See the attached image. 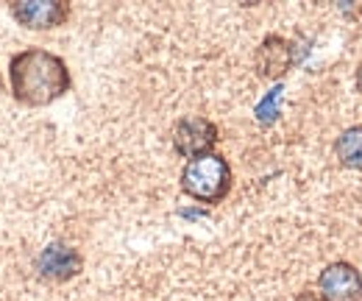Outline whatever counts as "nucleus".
I'll return each mask as SVG.
<instances>
[{
  "label": "nucleus",
  "instance_id": "f257e3e1",
  "mask_svg": "<svg viewBox=\"0 0 362 301\" xmlns=\"http://www.w3.org/2000/svg\"><path fill=\"white\" fill-rule=\"evenodd\" d=\"M8 86L23 106H50L70 92L73 76L62 56L45 47H23L8 59Z\"/></svg>",
  "mask_w": 362,
  "mask_h": 301
},
{
  "label": "nucleus",
  "instance_id": "f03ea898",
  "mask_svg": "<svg viewBox=\"0 0 362 301\" xmlns=\"http://www.w3.org/2000/svg\"><path fill=\"white\" fill-rule=\"evenodd\" d=\"M231 165L226 157L221 154H204L195 159H187L184 171H181V190L198 201V204H221L231 193Z\"/></svg>",
  "mask_w": 362,
  "mask_h": 301
},
{
  "label": "nucleus",
  "instance_id": "7ed1b4c3",
  "mask_svg": "<svg viewBox=\"0 0 362 301\" xmlns=\"http://www.w3.org/2000/svg\"><path fill=\"white\" fill-rule=\"evenodd\" d=\"M8 14L17 25L28 31H50L70 20V0H17L8 3Z\"/></svg>",
  "mask_w": 362,
  "mask_h": 301
},
{
  "label": "nucleus",
  "instance_id": "20e7f679",
  "mask_svg": "<svg viewBox=\"0 0 362 301\" xmlns=\"http://www.w3.org/2000/svg\"><path fill=\"white\" fill-rule=\"evenodd\" d=\"M221 140V129L201 115H187L181 118L173 129V148L184 159H195L204 154H212V148Z\"/></svg>",
  "mask_w": 362,
  "mask_h": 301
},
{
  "label": "nucleus",
  "instance_id": "39448f33",
  "mask_svg": "<svg viewBox=\"0 0 362 301\" xmlns=\"http://www.w3.org/2000/svg\"><path fill=\"white\" fill-rule=\"evenodd\" d=\"M320 301H362V273L346 259L326 265L317 276Z\"/></svg>",
  "mask_w": 362,
  "mask_h": 301
},
{
  "label": "nucleus",
  "instance_id": "423d86ee",
  "mask_svg": "<svg viewBox=\"0 0 362 301\" xmlns=\"http://www.w3.org/2000/svg\"><path fill=\"white\" fill-rule=\"evenodd\" d=\"M84 257L67 243H50L37 257V273L47 282H70L81 273Z\"/></svg>",
  "mask_w": 362,
  "mask_h": 301
},
{
  "label": "nucleus",
  "instance_id": "0eeeda50",
  "mask_svg": "<svg viewBox=\"0 0 362 301\" xmlns=\"http://www.w3.org/2000/svg\"><path fill=\"white\" fill-rule=\"evenodd\" d=\"M296 64V50L293 42L279 37V34H268L259 47H257V73L268 81H279L287 76V70Z\"/></svg>",
  "mask_w": 362,
  "mask_h": 301
},
{
  "label": "nucleus",
  "instance_id": "6e6552de",
  "mask_svg": "<svg viewBox=\"0 0 362 301\" xmlns=\"http://www.w3.org/2000/svg\"><path fill=\"white\" fill-rule=\"evenodd\" d=\"M334 157L340 159L343 168L362 171V123L346 129L334 140Z\"/></svg>",
  "mask_w": 362,
  "mask_h": 301
},
{
  "label": "nucleus",
  "instance_id": "1a4fd4ad",
  "mask_svg": "<svg viewBox=\"0 0 362 301\" xmlns=\"http://www.w3.org/2000/svg\"><path fill=\"white\" fill-rule=\"evenodd\" d=\"M281 98H284V86L281 84L271 86V89L262 95V101H259L257 109H254V118H257L259 126H273V123L279 120V115H281Z\"/></svg>",
  "mask_w": 362,
  "mask_h": 301
},
{
  "label": "nucleus",
  "instance_id": "9d476101",
  "mask_svg": "<svg viewBox=\"0 0 362 301\" xmlns=\"http://www.w3.org/2000/svg\"><path fill=\"white\" fill-rule=\"evenodd\" d=\"M293 301H320L317 299V293H310V290H304V293H298Z\"/></svg>",
  "mask_w": 362,
  "mask_h": 301
},
{
  "label": "nucleus",
  "instance_id": "9b49d317",
  "mask_svg": "<svg viewBox=\"0 0 362 301\" xmlns=\"http://www.w3.org/2000/svg\"><path fill=\"white\" fill-rule=\"evenodd\" d=\"M360 14H362V8H360Z\"/></svg>",
  "mask_w": 362,
  "mask_h": 301
}]
</instances>
